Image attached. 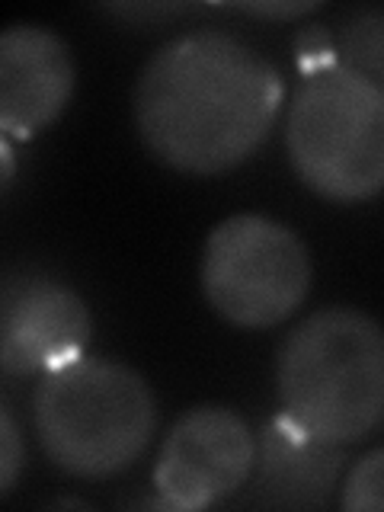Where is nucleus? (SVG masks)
I'll return each instance as SVG.
<instances>
[{"mask_svg":"<svg viewBox=\"0 0 384 512\" xmlns=\"http://www.w3.org/2000/svg\"><path fill=\"white\" fill-rule=\"evenodd\" d=\"M74 90V61L42 26H10L0 36V128L29 138L52 125Z\"/></svg>","mask_w":384,"mask_h":512,"instance_id":"nucleus-8","label":"nucleus"},{"mask_svg":"<svg viewBox=\"0 0 384 512\" xmlns=\"http://www.w3.org/2000/svg\"><path fill=\"white\" fill-rule=\"evenodd\" d=\"M314 4H244L237 10L244 13H256V16H298V13H308Z\"/></svg>","mask_w":384,"mask_h":512,"instance_id":"nucleus-13","label":"nucleus"},{"mask_svg":"<svg viewBox=\"0 0 384 512\" xmlns=\"http://www.w3.org/2000/svg\"><path fill=\"white\" fill-rule=\"evenodd\" d=\"M154 397L132 368L74 359L45 372L36 391V432L45 455L74 477L128 468L154 436Z\"/></svg>","mask_w":384,"mask_h":512,"instance_id":"nucleus-3","label":"nucleus"},{"mask_svg":"<svg viewBox=\"0 0 384 512\" xmlns=\"http://www.w3.org/2000/svg\"><path fill=\"white\" fill-rule=\"evenodd\" d=\"M208 304L237 327H276L311 288L301 240L263 215H234L212 231L202 256Z\"/></svg>","mask_w":384,"mask_h":512,"instance_id":"nucleus-5","label":"nucleus"},{"mask_svg":"<svg viewBox=\"0 0 384 512\" xmlns=\"http://www.w3.org/2000/svg\"><path fill=\"white\" fill-rule=\"evenodd\" d=\"M256 439L234 410L199 407L173 426L160 448L154 487L160 506L205 509L231 496L253 474Z\"/></svg>","mask_w":384,"mask_h":512,"instance_id":"nucleus-6","label":"nucleus"},{"mask_svg":"<svg viewBox=\"0 0 384 512\" xmlns=\"http://www.w3.org/2000/svg\"><path fill=\"white\" fill-rule=\"evenodd\" d=\"M333 61L384 96V7H359L333 32Z\"/></svg>","mask_w":384,"mask_h":512,"instance_id":"nucleus-10","label":"nucleus"},{"mask_svg":"<svg viewBox=\"0 0 384 512\" xmlns=\"http://www.w3.org/2000/svg\"><path fill=\"white\" fill-rule=\"evenodd\" d=\"M343 445L314 436L288 416L269 420L256 442V477L250 500L256 506L314 509L330 500V493L346 468Z\"/></svg>","mask_w":384,"mask_h":512,"instance_id":"nucleus-9","label":"nucleus"},{"mask_svg":"<svg viewBox=\"0 0 384 512\" xmlns=\"http://www.w3.org/2000/svg\"><path fill=\"white\" fill-rule=\"evenodd\" d=\"M282 77L228 32H189L144 64L135 122L164 164L221 173L247 160L276 125Z\"/></svg>","mask_w":384,"mask_h":512,"instance_id":"nucleus-1","label":"nucleus"},{"mask_svg":"<svg viewBox=\"0 0 384 512\" xmlns=\"http://www.w3.org/2000/svg\"><path fill=\"white\" fill-rule=\"evenodd\" d=\"M13 183V154H10V144L4 141V189H10Z\"/></svg>","mask_w":384,"mask_h":512,"instance_id":"nucleus-14","label":"nucleus"},{"mask_svg":"<svg viewBox=\"0 0 384 512\" xmlns=\"http://www.w3.org/2000/svg\"><path fill=\"white\" fill-rule=\"evenodd\" d=\"M282 413L333 445L384 423V327L362 311L324 308L288 333L279 352Z\"/></svg>","mask_w":384,"mask_h":512,"instance_id":"nucleus-2","label":"nucleus"},{"mask_svg":"<svg viewBox=\"0 0 384 512\" xmlns=\"http://www.w3.org/2000/svg\"><path fill=\"white\" fill-rule=\"evenodd\" d=\"M90 311L74 288L39 272H10L0 308V365L7 375L55 372L84 356Z\"/></svg>","mask_w":384,"mask_h":512,"instance_id":"nucleus-7","label":"nucleus"},{"mask_svg":"<svg viewBox=\"0 0 384 512\" xmlns=\"http://www.w3.org/2000/svg\"><path fill=\"white\" fill-rule=\"evenodd\" d=\"M346 509H384V448L365 455L343 484Z\"/></svg>","mask_w":384,"mask_h":512,"instance_id":"nucleus-11","label":"nucleus"},{"mask_svg":"<svg viewBox=\"0 0 384 512\" xmlns=\"http://www.w3.org/2000/svg\"><path fill=\"white\" fill-rule=\"evenodd\" d=\"M23 468V442H20V429L10 407L0 413V493H10L16 484V474Z\"/></svg>","mask_w":384,"mask_h":512,"instance_id":"nucleus-12","label":"nucleus"},{"mask_svg":"<svg viewBox=\"0 0 384 512\" xmlns=\"http://www.w3.org/2000/svg\"><path fill=\"white\" fill-rule=\"evenodd\" d=\"M285 141L298 176L320 196L362 202L384 189V96L343 64L304 71Z\"/></svg>","mask_w":384,"mask_h":512,"instance_id":"nucleus-4","label":"nucleus"}]
</instances>
